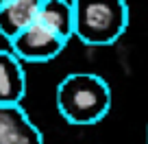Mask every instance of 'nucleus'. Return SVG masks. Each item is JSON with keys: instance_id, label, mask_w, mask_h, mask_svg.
<instances>
[{"instance_id": "nucleus-4", "label": "nucleus", "mask_w": 148, "mask_h": 144, "mask_svg": "<svg viewBox=\"0 0 148 144\" xmlns=\"http://www.w3.org/2000/svg\"><path fill=\"white\" fill-rule=\"evenodd\" d=\"M0 144H44V135L22 105H0Z\"/></svg>"}, {"instance_id": "nucleus-1", "label": "nucleus", "mask_w": 148, "mask_h": 144, "mask_svg": "<svg viewBox=\"0 0 148 144\" xmlns=\"http://www.w3.org/2000/svg\"><path fill=\"white\" fill-rule=\"evenodd\" d=\"M57 109L68 125L89 127L111 109V88L100 74L72 72L57 85Z\"/></svg>"}, {"instance_id": "nucleus-2", "label": "nucleus", "mask_w": 148, "mask_h": 144, "mask_svg": "<svg viewBox=\"0 0 148 144\" xmlns=\"http://www.w3.org/2000/svg\"><path fill=\"white\" fill-rule=\"evenodd\" d=\"M74 35L87 46H111L129 26L126 0H72Z\"/></svg>"}, {"instance_id": "nucleus-7", "label": "nucleus", "mask_w": 148, "mask_h": 144, "mask_svg": "<svg viewBox=\"0 0 148 144\" xmlns=\"http://www.w3.org/2000/svg\"><path fill=\"white\" fill-rule=\"evenodd\" d=\"M37 22H42L46 28L57 33L59 37L68 39L74 35V11L72 0H42Z\"/></svg>"}, {"instance_id": "nucleus-8", "label": "nucleus", "mask_w": 148, "mask_h": 144, "mask_svg": "<svg viewBox=\"0 0 148 144\" xmlns=\"http://www.w3.org/2000/svg\"><path fill=\"white\" fill-rule=\"evenodd\" d=\"M7 2H11V0H0V7H2V5H7Z\"/></svg>"}, {"instance_id": "nucleus-3", "label": "nucleus", "mask_w": 148, "mask_h": 144, "mask_svg": "<svg viewBox=\"0 0 148 144\" xmlns=\"http://www.w3.org/2000/svg\"><path fill=\"white\" fill-rule=\"evenodd\" d=\"M11 52L20 61H31V63H44L55 57H59L68 46V39L59 37L57 33L46 28L42 22H33L22 33H18L11 39Z\"/></svg>"}, {"instance_id": "nucleus-5", "label": "nucleus", "mask_w": 148, "mask_h": 144, "mask_svg": "<svg viewBox=\"0 0 148 144\" xmlns=\"http://www.w3.org/2000/svg\"><path fill=\"white\" fill-rule=\"evenodd\" d=\"M26 94V72L11 50H0V105H20Z\"/></svg>"}, {"instance_id": "nucleus-6", "label": "nucleus", "mask_w": 148, "mask_h": 144, "mask_svg": "<svg viewBox=\"0 0 148 144\" xmlns=\"http://www.w3.org/2000/svg\"><path fill=\"white\" fill-rule=\"evenodd\" d=\"M42 0H11L0 7V35L11 39L37 20Z\"/></svg>"}]
</instances>
